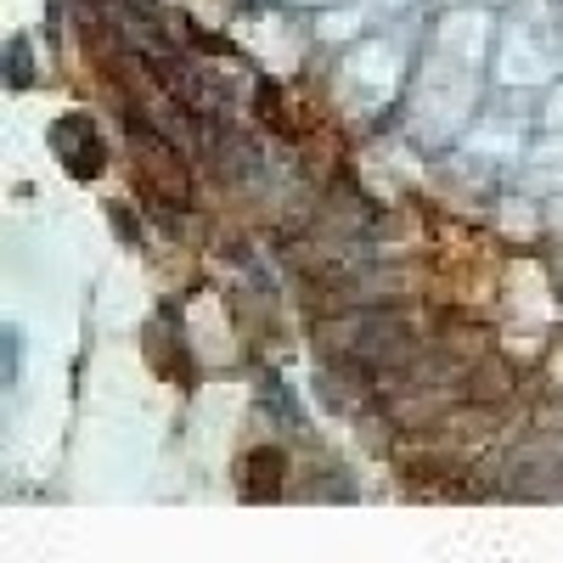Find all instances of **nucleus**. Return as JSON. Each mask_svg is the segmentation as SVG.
I'll list each match as a JSON object with an SVG mask.
<instances>
[{
    "label": "nucleus",
    "instance_id": "nucleus-2",
    "mask_svg": "<svg viewBox=\"0 0 563 563\" xmlns=\"http://www.w3.org/2000/svg\"><path fill=\"white\" fill-rule=\"evenodd\" d=\"M462 389H467V400H501V395L512 389V372H507V366H479Z\"/></svg>",
    "mask_w": 563,
    "mask_h": 563
},
{
    "label": "nucleus",
    "instance_id": "nucleus-1",
    "mask_svg": "<svg viewBox=\"0 0 563 563\" xmlns=\"http://www.w3.org/2000/svg\"><path fill=\"white\" fill-rule=\"evenodd\" d=\"M243 485H249V496H276L288 485V456H282V445H254L243 456Z\"/></svg>",
    "mask_w": 563,
    "mask_h": 563
},
{
    "label": "nucleus",
    "instance_id": "nucleus-3",
    "mask_svg": "<svg viewBox=\"0 0 563 563\" xmlns=\"http://www.w3.org/2000/svg\"><path fill=\"white\" fill-rule=\"evenodd\" d=\"M7 74H18V85H29V57H23V45H18V52H7Z\"/></svg>",
    "mask_w": 563,
    "mask_h": 563
}]
</instances>
